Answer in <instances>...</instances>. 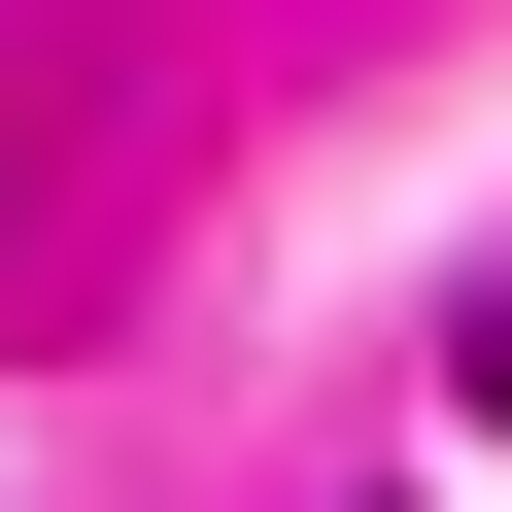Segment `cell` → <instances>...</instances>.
<instances>
[]
</instances>
